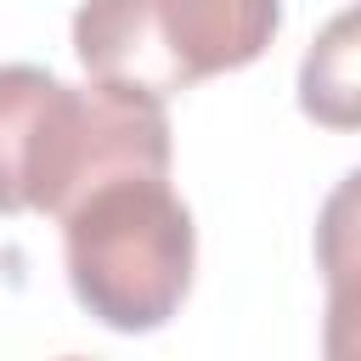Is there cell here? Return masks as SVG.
I'll use <instances>...</instances> for the list:
<instances>
[{
    "label": "cell",
    "instance_id": "5b68a950",
    "mask_svg": "<svg viewBox=\"0 0 361 361\" xmlns=\"http://www.w3.org/2000/svg\"><path fill=\"white\" fill-rule=\"evenodd\" d=\"M361 265V169H350L316 214V271Z\"/></svg>",
    "mask_w": 361,
    "mask_h": 361
},
{
    "label": "cell",
    "instance_id": "3957f363",
    "mask_svg": "<svg viewBox=\"0 0 361 361\" xmlns=\"http://www.w3.org/2000/svg\"><path fill=\"white\" fill-rule=\"evenodd\" d=\"M276 28L282 0H85L73 11V56L96 85L169 102L259 62Z\"/></svg>",
    "mask_w": 361,
    "mask_h": 361
},
{
    "label": "cell",
    "instance_id": "7a4b0ae2",
    "mask_svg": "<svg viewBox=\"0 0 361 361\" xmlns=\"http://www.w3.org/2000/svg\"><path fill=\"white\" fill-rule=\"evenodd\" d=\"M62 265L79 310L107 333H158L197 271V226L169 175H113L62 214Z\"/></svg>",
    "mask_w": 361,
    "mask_h": 361
},
{
    "label": "cell",
    "instance_id": "6da1fadb",
    "mask_svg": "<svg viewBox=\"0 0 361 361\" xmlns=\"http://www.w3.org/2000/svg\"><path fill=\"white\" fill-rule=\"evenodd\" d=\"M113 175H169V113L118 85H68L51 68H0V214L62 220Z\"/></svg>",
    "mask_w": 361,
    "mask_h": 361
},
{
    "label": "cell",
    "instance_id": "277c9868",
    "mask_svg": "<svg viewBox=\"0 0 361 361\" xmlns=\"http://www.w3.org/2000/svg\"><path fill=\"white\" fill-rule=\"evenodd\" d=\"M299 113L322 130H361V0L322 23L299 62Z\"/></svg>",
    "mask_w": 361,
    "mask_h": 361
},
{
    "label": "cell",
    "instance_id": "8992f818",
    "mask_svg": "<svg viewBox=\"0 0 361 361\" xmlns=\"http://www.w3.org/2000/svg\"><path fill=\"white\" fill-rule=\"evenodd\" d=\"M327 316H322V355L361 361V265L327 271Z\"/></svg>",
    "mask_w": 361,
    "mask_h": 361
}]
</instances>
